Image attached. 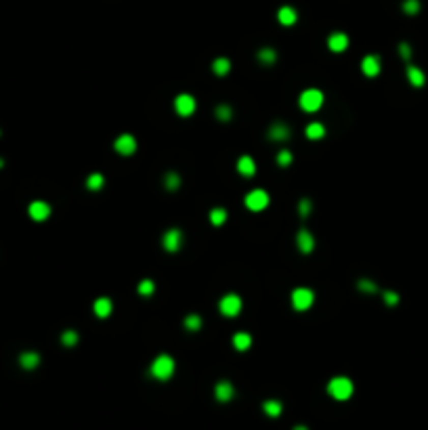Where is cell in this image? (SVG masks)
I'll list each match as a JSON object with an SVG mask.
<instances>
[{"mask_svg": "<svg viewBox=\"0 0 428 430\" xmlns=\"http://www.w3.org/2000/svg\"><path fill=\"white\" fill-rule=\"evenodd\" d=\"M353 390H355V386H353V382H351V378H345V376H336V378H332L330 384H328V392L332 394L336 401H347V399H351V397H353Z\"/></svg>", "mask_w": 428, "mask_h": 430, "instance_id": "cell-1", "label": "cell"}, {"mask_svg": "<svg viewBox=\"0 0 428 430\" xmlns=\"http://www.w3.org/2000/svg\"><path fill=\"white\" fill-rule=\"evenodd\" d=\"M173 374H175V359L170 355L156 357V361L151 363V376L156 378V380H168Z\"/></svg>", "mask_w": 428, "mask_h": 430, "instance_id": "cell-2", "label": "cell"}, {"mask_svg": "<svg viewBox=\"0 0 428 430\" xmlns=\"http://www.w3.org/2000/svg\"><path fill=\"white\" fill-rule=\"evenodd\" d=\"M321 103H323V95L317 89H309L300 95V107L304 111H317L321 107Z\"/></svg>", "mask_w": 428, "mask_h": 430, "instance_id": "cell-3", "label": "cell"}, {"mask_svg": "<svg viewBox=\"0 0 428 430\" xmlns=\"http://www.w3.org/2000/svg\"><path fill=\"white\" fill-rule=\"evenodd\" d=\"M313 298L315 296L309 288H296L292 292V304H294L296 311H306V308L313 304Z\"/></svg>", "mask_w": 428, "mask_h": 430, "instance_id": "cell-4", "label": "cell"}, {"mask_svg": "<svg viewBox=\"0 0 428 430\" xmlns=\"http://www.w3.org/2000/svg\"><path fill=\"white\" fill-rule=\"evenodd\" d=\"M246 206L250 210L254 212H259V210H265L267 206H269V195L267 191H263V189H254V191H250L246 195Z\"/></svg>", "mask_w": 428, "mask_h": 430, "instance_id": "cell-5", "label": "cell"}, {"mask_svg": "<svg viewBox=\"0 0 428 430\" xmlns=\"http://www.w3.org/2000/svg\"><path fill=\"white\" fill-rule=\"evenodd\" d=\"M218 308L225 317H235L239 311H242V300H239V296H235V294H227L225 298H220Z\"/></svg>", "mask_w": 428, "mask_h": 430, "instance_id": "cell-6", "label": "cell"}, {"mask_svg": "<svg viewBox=\"0 0 428 430\" xmlns=\"http://www.w3.org/2000/svg\"><path fill=\"white\" fill-rule=\"evenodd\" d=\"M175 109L179 116H185V118L191 116L195 111V99L191 95H179L175 99Z\"/></svg>", "mask_w": 428, "mask_h": 430, "instance_id": "cell-7", "label": "cell"}, {"mask_svg": "<svg viewBox=\"0 0 428 430\" xmlns=\"http://www.w3.org/2000/svg\"><path fill=\"white\" fill-rule=\"evenodd\" d=\"M113 147H116L118 153H122V156H130V153H134V149H136V141L130 134H120L116 139Z\"/></svg>", "mask_w": 428, "mask_h": 430, "instance_id": "cell-8", "label": "cell"}, {"mask_svg": "<svg viewBox=\"0 0 428 430\" xmlns=\"http://www.w3.org/2000/svg\"><path fill=\"white\" fill-rule=\"evenodd\" d=\"M162 244H164V248H166L168 252H177V250L181 248V244H183V233H181L179 229H170V231H166V235H164V239H162Z\"/></svg>", "mask_w": 428, "mask_h": 430, "instance_id": "cell-9", "label": "cell"}, {"mask_svg": "<svg viewBox=\"0 0 428 430\" xmlns=\"http://www.w3.org/2000/svg\"><path fill=\"white\" fill-rule=\"evenodd\" d=\"M233 394H235V388H233V384H231V382H227V380H220V382L214 386V397H216L220 403L231 401V399H233Z\"/></svg>", "mask_w": 428, "mask_h": 430, "instance_id": "cell-10", "label": "cell"}, {"mask_svg": "<svg viewBox=\"0 0 428 430\" xmlns=\"http://www.w3.org/2000/svg\"><path fill=\"white\" fill-rule=\"evenodd\" d=\"M361 70H363V74L369 76V78L378 76V74H380V57H378V55H367V57H363V61H361Z\"/></svg>", "mask_w": 428, "mask_h": 430, "instance_id": "cell-11", "label": "cell"}, {"mask_svg": "<svg viewBox=\"0 0 428 430\" xmlns=\"http://www.w3.org/2000/svg\"><path fill=\"white\" fill-rule=\"evenodd\" d=\"M290 126L288 124H283V122H275L271 128H269V132H267V136L271 141H288L290 139Z\"/></svg>", "mask_w": 428, "mask_h": 430, "instance_id": "cell-12", "label": "cell"}, {"mask_svg": "<svg viewBox=\"0 0 428 430\" xmlns=\"http://www.w3.org/2000/svg\"><path fill=\"white\" fill-rule=\"evenodd\" d=\"M27 212H30V216L34 220H46L48 214H50V206L46 202H32Z\"/></svg>", "mask_w": 428, "mask_h": 430, "instance_id": "cell-13", "label": "cell"}, {"mask_svg": "<svg viewBox=\"0 0 428 430\" xmlns=\"http://www.w3.org/2000/svg\"><path fill=\"white\" fill-rule=\"evenodd\" d=\"M296 244H298V250H300V252L309 254V252L315 248V239H313V235L306 231V229H300L298 235H296Z\"/></svg>", "mask_w": 428, "mask_h": 430, "instance_id": "cell-14", "label": "cell"}, {"mask_svg": "<svg viewBox=\"0 0 428 430\" xmlns=\"http://www.w3.org/2000/svg\"><path fill=\"white\" fill-rule=\"evenodd\" d=\"M328 46L334 50V53H342L347 46H349V38H347V34H342V32H336L332 34V36L328 38Z\"/></svg>", "mask_w": 428, "mask_h": 430, "instance_id": "cell-15", "label": "cell"}, {"mask_svg": "<svg viewBox=\"0 0 428 430\" xmlns=\"http://www.w3.org/2000/svg\"><path fill=\"white\" fill-rule=\"evenodd\" d=\"M237 170H239V175H244V177H254V172H256L254 160L250 156H242L237 162Z\"/></svg>", "mask_w": 428, "mask_h": 430, "instance_id": "cell-16", "label": "cell"}, {"mask_svg": "<svg viewBox=\"0 0 428 430\" xmlns=\"http://www.w3.org/2000/svg\"><path fill=\"white\" fill-rule=\"evenodd\" d=\"M95 315L97 317H101V319H105V317H109V313H111V300L109 298H97V302H95Z\"/></svg>", "mask_w": 428, "mask_h": 430, "instance_id": "cell-17", "label": "cell"}, {"mask_svg": "<svg viewBox=\"0 0 428 430\" xmlns=\"http://www.w3.org/2000/svg\"><path fill=\"white\" fill-rule=\"evenodd\" d=\"M407 80H409V84H414V86H424L426 76H424V72L420 70V67L409 65L407 67Z\"/></svg>", "mask_w": 428, "mask_h": 430, "instance_id": "cell-18", "label": "cell"}, {"mask_svg": "<svg viewBox=\"0 0 428 430\" xmlns=\"http://www.w3.org/2000/svg\"><path fill=\"white\" fill-rule=\"evenodd\" d=\"M263 411L269 416V418H277V416H281V411H283V405L277 401V399H269V401H265L263 403Z\"/></svg>", "mask_w": 428, "mask_h": 430, "instance_id": "cell-19", "label": "cell"}, {"mask_svg": "<svg viewBox=\"0 0 428 430\" xmlns=\"http://www.w3.org/2000/svg\"><path fill=\"white\" fill-rule=\"evenodd\" d=\"M19 363H21L23 369H34V367L40 365V355L38 353H23L19 357Z\"/></svg>", "mask_w": 428, "mask_h": 430, "instance_id": "cell-20", "label": "cell"}, {"mask_svg": "<svg viewBox=\"0 0 428 430\" xmlns=\"http://www.w3.org/2000/svg\"><path fill=\"white\" fill-rule=\"evenodd\" d=\"M296 11L292 9V7H281L279 9V13H277V19L283 23V25H292V23H296Z\"/></svg>", "mask_w": 428, "mask_h": 430, "instance_id": "cell-21", "label": "cell"}, {"mask_svg": "<svg viewBox=\"0 0 428 430\" xmlns=\"http://www.w3.org/2000/svg\"><path fill=\"white\" fill-rule=\"evenodd\" d=\"M233 347H235L237 351H248V349L252 347V338H250V334H248V332H239V334H235V336H233Z\"/></svg>", "mask_w": 428, "mask_h": 430, "instance_id": "cell-22", "label": "cell"}, {"mask_svg": "<svg viewBox=\"0 0 428 430\" xmlns=\"http://www.w3.org/2000/svg\"><path fill=\"white\" fill-rule=\"evenodd\" d=\"M212 70H214V74H218V76H225V74L231 70V61L225 59V57H220V59H216V61L212 63Z\"/></svg>", "mask_w": 428, "mask_h": 430, "instance_id": "cell-23", "label": "cell"}, {"mask_svg": "<svg viewBox=\"0 0 428 430\" xmlns=\"http://www.w3.org/2000/svg\"><path fill=\"white\" fill-rule=\"evenodd\" d=\"M323 134H325V128L319 122H313V124L306 126V136H309V139H321Z\"/></svg>", "mask_w": 428, "mask_h": 430, "instance_id": "cell-24", "label": "cell"}, {"mask_svg": "<svg viewBox=\"0 0 428 430\" xmlns=\"http://www.w3.org/2000/svg\"><path fill=\"white\" fill-rule=\"evenodd\" d=\"M164 185H166V189H170V191H175V189L181 187V177L177 175V172H168V175L164 177Z\"/></svg>", "mask_w": 428, "mask_h": 430, "instance_id": "cell-25", "label": "cell"}, {"mask_svg": "<svg viewBox=\"0 0 428 430\" xmlns=\"http://www.w3.org/2000/svg\"><path fill=\"white\" fill-rule=\"evenodd\" d=\"M259 59L265 65H273V63H275V59H277V53L273 48H263L261 53H259Z\"/></svg>", "mask_w": 428, "mask_h": 430, "instance_id": "cell-26", "label": "cell"}, {"mask_svg": "<svg viewBox=\"0 0 428 430\" xmlns=\"http://www.w3.org/2000/svg\"><path fill=\"white\" fill-rule=\"evenodd\" d=\"M185 328L191 330V332H197V330L202 328V319H199V315H187V317H185Z\"/></svg>", "mask_w": 428, "mask_h": 430, "instance_id": "cell-27", "label": "cell"}, {"mask_svg": "<svg viewBox=\"0 0 428 430\" xmlns=\"http://www.w3.org/2000/svg\"><path fill=\"white\" fill-rule=\"evenodd\" d=\"M87 187L91 189V191H97V189H101V187H103V175H99V172L91 175L89 181H87Z\"/></svg>", "mask_w": 428, "mask_h": 430, "instance_id": "cell-28", "label": "cell"}, {"mask_svg": "<svg viewBox=\"0 0 428 430\" xmlns=\"http://www.w3.org/2000/svg\"><path fill=\"white\" fill-rule=\"evenodd\" d=\"M214 116H216L218 120H222V122H227V120H231L233 111H231V107H229V105H218V107L214 109Z\"/></svg>", "mask_w": 428, "mask_h": 430, "instance_id": "cell-29", "label": "cell"}, {"mask_svg": "<svg viewBox=\"0 0 428 430\" xmlns=\"http://www.w3.org/2000/svg\"><path fill=\"white\" fill-rule=\"evenodd\" d=\"M225 218H227V212L222 210V208H214V210L210 212L212 225H222V222H225Z\"/></svg>", "mask_w": 428, "mask_h": 430, "instance_id": "cell-30", "label": "cell"}, {"mask_svg": "<svg viewBox=\"0 0 428 430\" xmlns=\"http://www.w3.org/2000/svg\"><path fill=\"white\" fill-rule=\"evenodd\" d=\"M61 342L65 344V347H74V344L78 342V334H76L74 330H67V332H63V336H61Z\"/></svg>", "mask_w": 428, "mask_h": 430, "instance_id": "cell-31", "label": "cell"}, {"mask_svg": "<svg viewBox=\"0 0 428 430\" xmlns=\"http://www.w3.org/2000/svg\"><path fill=\"white\" fill-rule=\"evenodd\" d=\"M403 11L407 15H416L420 11V0H405V3H403Z\"/></svg>", "mask_w": 428, "mask_h": 430, "instance_id": "cell-32", "label": "cell"}, {"mask_svg": "<svg viewBox=\"0 0 428 430\" xmlns=\"http://www.w3.org/2000/svg\"><path fill=\"white\" fill-rule=\"evenodd\" d=\"M139 294L141 296H151L153 294V281L151 279H143L139 285Z\"/></svg>", "mask_w": 428, "mask_h": 430, "instance_id": "cell-33", "label": "cell"}, {"mask_svg": "<svg viewBox=\"0 0 428 430\" xmlns=\"http://www.w3.org/2000/svg\"><path fill=\"white\" fill-rule=\"evenodd\" d=\"M277 164H279V166H290V164H292V153L286 151V149H281V151L277 153Z\"/></svg>", "mask_w": 428, "mask_h": 430, "instance_id": "cell-34", "label": "cell"}, {"mask_svg": "<svg viewBox=\"0 0 428 430\" xmlns=\"http://www.w3.org/2000/svg\"><path fill=\"white\" fill-rule=\"evenodd\" d=\"M382 298H384V302L390 304V306H395V304L399 302V294H397V292H388V290H386V292H382Z\"/></svg>", "mask_w": 428, "mask_h": 430, "instance_id": "cell-35", "label": "cell"}, {"mask_svg": "<svg viewBox=\"0 0 428 430\" xmlns=\"http://www.w3.org/2000/svg\"><path fill=\"white\" fill-rule=\"evenodd\" d=\"M298 212H300V216H302V218L309 216V212H311V199H306V197H304V199L298 204Z\"/></svg>", "mask_w": 428, "mask_h": 430, "instance_id": "cell-36", "label": "cell"}, {"mask_svg": "<svg viewBox=\"0 0 428 430\" xmlns=\"http://www.w3.org/2000/svg\"><path fill=\"white\" fill-rule=\"evenodd\" d=\"M359 290H361V292H369V294H374V292L378 290V288H376V283H374V281H369V279H361V281H359Z\"/></svg>", "mask_w": 428, "mask_h": 430, "instance_id": "cell-37", "label": "cell"}, {"mask_svg": "<svg viewBox=\"0 0 428 430\" xmlns=\"http://www.w3.org/2000/svg\"><path fill=\"white\" fill-rule=\"evenodd\" d=\"M399 53H401V57H403L405 61H409V57H412V48H409L407 42H401V44H399Z\"/></svg>", "mask_w": 428, "mask_h": 430, "instance_id": "cell-38", "label": "cell"}, {"mask_svg": "<svg viewBox=\"0 0 428 430\" xmlns=\"http://www.w3.org/2000/svg\"><path fill=\"white\" fill-rule=\"evenodd\" d=\"M294 430H309V428L302 426V424H298V426H294Z\"/></svg>", "mask_w": 428, "mask_h": 430, "instance_id": "cell-39", "label": "cell"}, {"mask_svg": "<svg viewBox=\"0 0 428 430\" xmlns=\"http://www.w3.org/2000/svg\"><path fill=\"white\" fill-rule=\"evenodd\" d=\"M0 166H3V160H0Z\"/></svg>", "mask_w": 428, "mask_h": 430, "instance_id": "cell-40", "label": "cell"}]
</instances>
